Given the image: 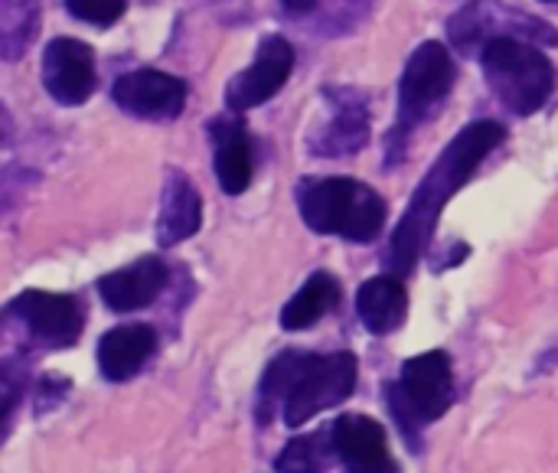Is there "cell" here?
I'll return each instance as SVG.
<instances>
[{
    "mask_svg": "<svg viewBox=\"0 0 558 473\" xmlns=\"http://www.w3.org/2000/svg\"><path fill=\"white\" fill-rule=\"evenodd\" d=\"M507 137V128L500 121L481 118L464 124L451 144L438 154L425 180L415 186L399 226L392 229V239L386 245V275L409 278L418 265V258L428 252V242L438 229L441 209L454 199V193L477 173V167L487 160L490 150H497Z\"/></svg>",
    "mask_w": 558,
    "mask_h": 473,
    "instance_id": "cell-1",
    "label": "cell"
},
{
    "mask_svg": "<svg viewBox=\"0 0 558 473\" xmlns=\"http://www.w3.org/2000/svg\"><path fill=\"white\" fill-rule=\"evenodd\" d=\"M356 356L353 353H304L288 350L275 356L258 386V422L268 425L275 409L288 428H301L320 412L343 405L356 389Z\"/></svg>",
    "mask_w": 558,
    "mask_h": 473,
    "instance_id": "cell-2",
    "label": "cell"
},
{
    "mask_svg": "<svg viewBox=\"0 0 558 473\" xmlns=\"http://www.w3.org/2000/svg\"><path fill=\"white\" fill-rule=\"evenodd\" d=\"M298 209L317 235L347 242H373L386 229V199L353 177H304L298 183Z\"/></svg>",
    "mask_w": 558,
    "mask_h": 473,
    "instance_id": "cell-3",
    "label": "cell"
},
{
    "mask_svg": "<svg viewBox=\"0 0 558 473\" xmlns=\"http://www.w3.org/2000/svg\"><path fill=\"white\" fill-rule=\"evenodd\" d=\"M454 78H458V65L445 43L425 39L409 56L402 82H399V114L386 137V170L402 163L412 131H418L438 114V108L448 101L454 88Z\"/></svg>",
    "mask_w": 558,
    "mask_h": 473,
    "instance_id": "cell-4",
    "label": "cell"
},
{
    "mask_svg": "<svg viewBox=\"0 0 558 473\" xmlns=\"http://www.w3.org/2000/svg\"><path fill=\"white\" fill-rule=\"evenodd\" d=\"M481 65L490 92L500 98L507 111L520 118L536 114L556 88V69L549 56L526 39L487 43L481 52Z\"/></svg>",
    "mask_w": 558,
    "mask_h": 473,
    "instance_id": "cell-5",
    "label": "cell"
},
{
    "mask_svg": "<svg viewBox=\"0 0 558 473\" xmlns=\"http://www.w3.org/2000/svg\"><path fill=\"white\" fill-rule=\"evenodd\" d=\"M386 402L409 438V448H418L422 428L448 415L454 402V376L451 360L441 350H428L422 356H412L402 366V376L396 386H386Z\"/></svg>",
    "mask_w": 558,
    "mask_h": 473,
    "instance_id": "cell-6",
    "label": "cell"
},
{
    "mask_svg": "<svg viewBox=\"0 0 558 473\" xmlns=\"http://www.w3.org/2000/svg\"><path fill=\"white\" fill-rule=\"evenodd\" d=\"M494 39H526L533 46H558V29L553 23L500 0H471L458 13H451L448 43L461 56H481L484 46Z\"/></svg>",
    "mask_w": 558,
    "mask_h": 473,
    "instance_id": "cell-7",
    "label": "cell"
},
{
    "mask_svg": "<svg viewBox=\"0 0 558 473\" xmlns=\"http://www.w3.org/2000/svg\"><path fill=\"white\" fill-rule=\"evenodd\" d=\"M7 320L20 324L29 333V343L43 350H65L78 340L85 327V307L72 294H49V291H23L16 294L7 311Z\"/></svg>",
    "mask_w": 558,
    "mask_h": 473,
    "instance_id": "cell-8",
    "label": "cell"
},
{
    "mask_svg": "<svg viewBox=\"0 0 558 473\" xmlns=\"http://www.w3.org/2000/svg\"><path fill=\"white\" fill-rule=\"evenodd\" d=\"M324 121L311 131V154L353 157L369 141V98L350 85H327L320 92Z\"/></svg>",
    "mask_w": 558,
    "mask_h": 473,
    "instance_id": "cell-9",
    "label": "cell"
},
{
    "mask_svg": "<svg viewBox=\"0 0 558 473\" xmlns=\"http://www.w3.org/2000/svg\"><path fill=\"white\" fill-rule=\"evenodd\" d=\"M294 72V46L284 36H265L255 49V59L248 69H242L239 75L229 78L226 85V108L242 114L248 108H258L265 101H271L284 82Z\"/></svg>",
    "mask_w": 558,
    "mask_h": 473,
    "instance_id": "cell-10",
    "label": "cell"
},
{
    "mask_svg": "<svg viewBox=\"0 0 558 473\" xmlns=\"http://www.w3.org/2000/svg\"><path fill=\"white\" fill-rule=\"evenodd\" d=\"M111 101L144 121H173L186 108V82L160 69H134L114 78Z\"/></svg>",
    "mask_w": 558,
    "mask_h": 473,
    "instance_id": "cell-11",
    "label": "cell"
},
{
    "mask_svg": "<svg viewBox=\"0 0 558 473\" xmlns=\"http://www.w3.org/2000/svg\"><path fill=\"white\" fill-rule=\"evenodd\" d=\"M95 52L88 43L72 36H56L43 49V88L52 101L75 108L85 105L95 92Z\"/></svg>",
    "mask_w": 558,
    "mask_h": 473,
    "instance_id": "cell-12",
    "label": "cell"
},
{
    "mask_svg": "<svg viewBox=\"0 0 558 473\" xmlns=\"http://www.w3.org/2000/svg\"><path fill=\"white\" fill-rule=\"evenodd\" d=\"M330 441L347 473H399L389 454V435L376 419L340 415L330 425Z\"/></svg>",
    "mask_w": 558,
    "mask_h": 473,
    "instance_id": "cell-13",
    "label": "cell"
},
{
    "mask_svg": "<svg viewBox=\"0 0 558 473\" xmlns=\"http://www.w3.org/2000/svg\"><path fill=\"white\" fill-rule=\"evenodd\" d=\"M206 134L213 141V163H216V180L226 196H242L252 183L255 173V157H252V137L242 121V114L226 111L206 121Z\"/></svg>",
    "mask_w": 558,
    "mask_h": 473,
    "instance_id": "cell-14",
    "label": "cell"
},
{
    "mask_svg": "<svg viewBox=\"0 0 558 473\" xmlns=\"http://www.w3.org/2000/svg\"><path fill=\"white\" fill-rule=\"evenodd\" d=\"M167 278H170V271H167L163 258L144 255V258H137L118 271H108L98 281V294H101L108 311L131 314V311L150 307L160 298V291L167 288Z\"/></svg>",
    "mask_w": 558,
    "mask_h": 473,
    "instance_id": "cell-15",
    "label": "cell"
},
{
    "mask_svg": "<svg viewBox=\"0 0 558 473\" xmlns=\"http://www.w3.org/2000/svg\"><path fill=\"white\" fill-rule=\"evenodd\" d=\"M203 226V199L196 193V186L190 183L186 173L180 170H167L163 190H160V213H157V245L160 248H173L186 239H193Z\"/></svg>",
    "mask_w": 558,
    "mask_h": 473,
    "instance_id": "cell-16",
    "label": "cell"
},
{
    "mask_svg": "<svg viewBox=\"0 0 558 473\" xmlns=\"http://www.w3.org/2000/svg\"><path fill=\"white\" fill-rule=\"evenodd\" d=\"M157 350V333L147 324H124L98 340V373L108 383H128Z\"/></svg>",
    "mask_w": 558,
    "mask_h": 473,
    "instance_id": "cell-17",
    "label": "cell"
},
{
    "mask_svg": "<svg viewBox=\"0 0 558 473\" xmlns=\"http://www.w3.org/2000/svg\"><path fill=\"white\" fill-rule=\"evenodd\" d=\"M356 314H360L363 327L376 337L399 330L409 314L405 281L396 275H376V278L363 281L356 291Z\"/></svg>",
    "mask_w": 558,
    "mask_h": 473,
    "instance_id": "cell-18",
    "label": "cell"
},
{
    "mask_svg": "<svg viewBox=\"0 0 558 473\" xmlns=\"http://www.w3.org/2000/svg\"><path fill=\"white\" fill-rule=\"evenodd\" d=\"M340 281L330 271H314L304 288L281 307V327L284 330H307L314 327L327 311L340 304Z\"/></svg>",
    "mask_w": 558,
    "mask_h": 473,
    "instance_id": "cell-19",
    "label": "cell"
},
{
    "mask_svg": "<svg viewBox=\"0 0 558 473\" xmlns=\"http://www.w3.org/2000/svg\"><path fill=\"white\" fill-rule=\"evenodd\" d=\"M39 29V0H0V56L16 62Z\"/></svg>",
    "mask_w": 558,
    "mask_h": 473,
    "instance_id": "cell-20",
    "label": "cell"
},
{
    "mask_svg": "<svg viewBox=\"0 0 558 473\" xmlns=\"http://www.w3.org/2000/svg\"><path fill=\"white\" fill-rule=\"evenodd\" d=\"M333 458H337V451H333L330 428H327V432L301 435V438L288 441V448L275 458V468L278 473H327Z\"/></svg>",
    "mask_w": 558,
    "mask_h": 473,
    "instance_id": "cell-21",
    "label": "cell"
},
{
    "mask_svg": "<svg viewBox=\"0 0 558 473\" xmlns=\"http://www.w3.org/2000/svg\"><path fill=\"white\" fill-rule=\"evenodd\" d=\"M128 0H65V10L88 26H111L124 16Z\"/></svg>",
    "mask_w": 558,
    "mask_h": 473,
    "instance_id": "cell-22",
    "label": "cell"
},
{
    "mask_svg": "<svg viewBox=\"0 0 558 473\" xmlns=\"http://www.w3.org/2000/svg\"><path fill=\"white\" fill-rule=\"evenodd\" d=\"M281 7H284L288 13L301 16V13H311V10L317 7V0H281Z\"/></svg>",
    "mask_w": 558,
    "mask_h": 473,
    "instance_id": "cell-23",
    "label": "cell"
},
{
    "mask_svg": "<svg viewBox=\"0 0 558 473\" xmlns=\"http://www.w3.org/2000/svg\"><path fill=\"white\" fill-rule=\"evenodd\" d=\"M543 3H558V0H543Z\"/></svg>",
    "mask_w": 558,
    "mask_h": 473,
    "instance_id": "cell-24",
    "label": "cell"
}]
</instances>
